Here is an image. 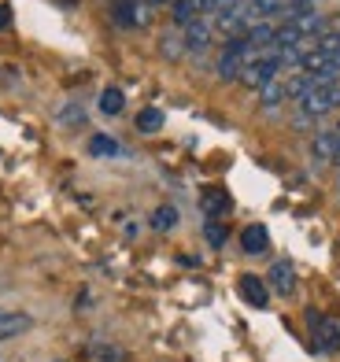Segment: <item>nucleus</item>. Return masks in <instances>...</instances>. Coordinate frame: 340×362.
<instances>
[{
  "label": "nucleus",
  "mask_w": 340,
  "mask_h": 362,
  "mask_svg": "<svg viewBox=\"0 0 340 362\" xmlns=\"http://www.w3.org/2000/svg\"><path fill=\"white\" fill-rule=\"evenodd\" d=\"M148 226L156 229V233H170V229L177 226V207H170V204L156 207V211H152V218H148Z\"/></svg>",
  "instance_id": "15"
},
{
  "label": "nucleus",
  "mask_w": 340,
  "mask_h": 362,
  "mask_svg": "<svg viewBox=\"0 0 340 362\" xmlns=\"http://www.w3.org/2000/svg\"><path fill=\"white\" fill-rule=\"evenodd\" d=\"M278 71H281V59L278 52H263V56H255L245 74H240V81H245L248 89H266L270 81H278Z\"/></svg>",
  "instance_id": "3"
},
{
  "label": "nucleus",
  "mask_w": 340,
  "mask_h": 362,
  "mask_svg": "<svg viewBox=\"0 0 340 362\" xmlns=\"http://www.w3.org/2000/svg\"><path fill=\"white\" fill-rule=\"evenodd\" d=\"M230 207H233V200H230V192H225V189H204L200 192V211L207 218L230 215Z\"/></svg>",
  "instance_id": "11"
},
{
  "label": "nucleus",
  "mask_w": 340,
  "mask_h": 362,
  "mask_svg": "<svg viewBox=\"0 0 340 362\" xmlns=\"http://www.w3.org/2000/svg\"><path fill=\"white\" fill-rule=\"evenodd\" d=\"M89 156L93 159H119L122 156V144L107 134H93L89 137Z\"/></svg>",
  "instance_id": "14"
},
{
  "label": "nucleus",
  "mask_w": 340,
  "mask_h": 362,
  "mask_svg": "<svg viewBox=\"0 0 340 362\" xmlns=\"http://www.w3.org/2000/svg\"><path fill=\"white\" fill-rule=\"evenodd\" d=\"M82 119H86V111L78 107V104H67V107L59 111V122L63 126H82Z\"/></svg>",
  "instance_id": "21"
},
{
  "label": "nucleus",
  "mask_w": 340,
  "mask_h": 362,
  "mask_svg": "<svg viewBox=\"0 0 340 362\" xmlns=\"http://www.w3.org/2000/svg\"><path fill=\"white\" fill-rule=\"evenodd\" d=\"M274 37H278V26H270V23H252V26H248V34H245V41L252 45V52L274 48Z\"/></svg>",
  "instance_id": "13"
},
{
  "label": "nucleus",
  "mask_w": 340,
  "mask_h": 362,
  "mask_svg": "<svg viewBox=\"0 0 340 362\" xmlns=\"http://www.w3.org/2000/svg\"><path fill=\"white\" fill-rule=\"evenodd\" d=\"M237 292H240V300H245L248 307H255V310L270 307V285H266V277H259V274H240Z\"/></svg>",
  "instance_id": "5"
},
{
  "label": "nucleus",
  "mask_w": 340,
  "mask_h": 362,
  "mask_svg": "<svg viewBox=\"0 0 340 362\" xmlns=\"http://www.w3.org/2000/svg\"><path fill=\"white\" fill-rule=\"evenodd\" d=\"M8 23H11V8H8V4H0V30H4Z\"/></svg>",
  "instance_id": "23"
},
{
  "label": "nucleus",
  "mask_w": 340,
  "mask_h": 362,
  "mask_svg": "<svg viewBox=\"0 0 340 362\" xmlns=\"http://www.w3.org/2000/svg\"><path fill=\"white\" fill-rule=\"evenodd\" d=\"M285 100H288V96H285V81H270L266 89H259V104H263V111L281 107Z\"/></svg>",
  "instance_id": "16"
},
{
  "label": "nucleus",
  "mask_w": 340,
  "mask_h": 362,
  "mask_svg": "<svg viewBox=\"0 0 340 362\" xmlns=\"http://www.w3.org/2000/svg\"><path fill=\"white\" fill-rule=\"evenodd\" d=\"M182 41H185V52H204L211 45V23L207 19H197L182 30Z\"/></svg>",
  "instance_id": "12"
},
{
  "label": "nucleus",
  "mask_w": 340,
  "mask_h": 362,
  "mask_svg": "<svg viewBox=\"0 0 340 362\" xmlns=\"http://www.w3.org/2000/svg\"><path fill=\"white\" fill-rule=\"evenodd\" d=\"M122 107H126V93L119 86H107L100 93V111L104 115H122Z\"/></svg>",
  "instance_id": "17"
},
{
  "label": "nucleus",
  "mask_w": 340,
  "mask_h": 362,
  "mask_svg": "<svg viewBox=\"0 0 340 362\" xmlns=\"http://www.w3.org/2000/svg\"><path fill=\"white\" fill-rule=\"evenodd\" d=\"M336 107H340V81H322V86H315L300 100V115H303V119H322V115H329Z\"/></svg>",
  "instance_id": "2"
},
{
  "label": "nucleus",
  "mask_w": 340,
  "mask_h": 362,
  "mask_svg": "<svg viewBox=\"0 0 340 362\" xmlns=\"http://www.w3.org/2000/svg\"><path fill=\"white\" fill-rule=\"evenodd\" d=\"M204 237H207V244H211V248H222V244H225V226L215 222V218H207V222H204Z\"/></svg>",
  "instance_id": "20"
},
{
  "label": "nucleus",
  "mask_w": 340,
  "mask_h": 362,
  "mask_svg": "<svg viewBox=\"0 0 340 362\" xmlns=\"http://www.w3.org/2000/svg\"><path fill=\"white\" fill-rule=\"evenodd\" d=\"M252 59H255L252 45H248L245 37H230V41H225V48H222V56H218V78H222V81L240 78Z\"/></svg>",
  "instance_id": "1"
},
{
  "label": "nucleus",
  "mask_w": 340,
  "mask_h": 362,
  "mask_svg": "<svg viewBox=\"0 0 340 362\" xmlns=\"http://www.w3.org/2000/svg\"><path fill=\"white\" fill-rule=\"evenodd\" d=\"M336 148H340V129H322L311 141V156H315V163H333Z\"/></svg>",
  "instance_id": "10"
},
{
  "label": "nucleus",
  "mask_w": 340,
  "mask_h": 362,
  "mask_svg": "<svg viewBox=\"0 0 340 362\" xmlns=\"http://www.w3.org/2000/svg\"><path fill=\"white\" fill-rule=\"evenodd\" d=\"M137 129H141V134H159V129H163V111H159V107H144L137 115Z\"/></svg>",
  "instance_id": "18"
},
{
  "label": "nucleus",
  "mask_w": 340,
  "mask_h": 362,
  "mask_svg": "<svg viewBox=\"0 0 340 362\" xmlns=\"http://www.w3.org/2000/svg\"><path fill=\"white\" fill-rule=\"evenodd\" d=\"M182 52H185L182 34H167V37H163V56H170V59H174V56H182Z\"/></svg>",
  "instance_id": "22"
},
{
  "label": "nucleus",
  "mask_w": 340,
  "mask_h": 362,
  "mask_svg": "<svg viewBox=\"0 0 340 362\" xmlns=\"http://www.w3.org/2000/svg\"><path fill=\"white\" fill-rule=\"evenodd\" d=\"M59 362H63V358H59Z\"/></svg>",
  "instance_id": "25"
},
{
  "label": "nucleus",
  "mask_w": 340,
  "mask_h": 362,
  "mask_svg": "<svg viewBox=\"0 0 340 362\" xmlns=\"http://www.w3.org/2000/svg\"><path fill=\"white\" fill-rule=\"evenodd\" d=\"M307 322H311V329H315V337H318V348H326V351H333L336 344H340V329H336V322H329V318H322L318 310H307Z\"/></svg>",
  "instance_id": "9"
},
{
  "label": "nucleus",
  "mask_w": 340,
  "mask_h": 362,
  "mask_svg": "<svg viewBox=\"0 0 340 362\" xmlns=\"http://www.w3.org/2000/svg\"><path fill=\"white\" fill-rule=\"evenodd\" d=\"M333 163H336V167H340V148H336V159H333Z\"/></svg>",
  "instance_id": "24"
},
{
  "label": "nucleus",
  "mask_w": 340,
  "mask_h": 362,
  "mask_svg": "<svg viewBox=\"0 0 340 362\" xmlns=\"http://www.w3.org/2000/svg\"><path fill=\"white\" fill-rule=\"evenodd\" d=\"M266 285H270V292H278V296H293L296 292V267L288 259H278L266 270Z\"/></svg>",
  "instance_id": "6"
},
{
  "label": "nucleus",
  "mask_w": 340,
  "mask_h": 362,
  "mask_svg": "<svg viewBox=\"0 0 340 362\" xmlns=\"http://www.w3.org/2000/svg\"><path fill=\"white\" fill-rule=\"evenodd\" d=\"M89 358H93V362H122L126 355H122L119 348H111V344H93Z\"/></svg>",
  "instance_id": "19"
},
{
  "label": "nucleus",
  "mask_w": 340,
  "mask_h": 362,
  "mask_svg": "<svg viewBox=\"0 0 340 362\" xmlns=\"http://www.w3.org/2000/svg\"><path fill=\"white\" fill-rule=\"evenodd\" d=\"M34 329V315H26L19 307H0V344L19 340Z\"/></svg>",
  "instance_id": "4"
},
{
  "label": "nucleus",
  "mask_w": 340,
  "mask_h": 362,
  "mask_svg": "<svg viewBox=\"0 0 340 362\" xmlns=\"http://www.w3.org/2000/svg\"><path fill=\"white\" fill-rule=\"evenodd\" d=\"M240 252L245 255H266L270 252V229L266 226H245L240 229Z\"/></svg>",
  "instance_id": "7"
},
{
  "label": "nucleus",
  "mask_w": 340,
  "mask_h": 362,
  "mask_svg": "<svg viewBox=\"0 0 340 362\" xmlns=\"http://www.w3.org/2000/svg\"><path fill=\"white\" fill-rule=\"evenodd\" d=\"M111 19L119 26H141L148 19V4H144V0H119V4L111 8Z\"/></svg>",
  "instance_id": "8"
}]
</instances>
